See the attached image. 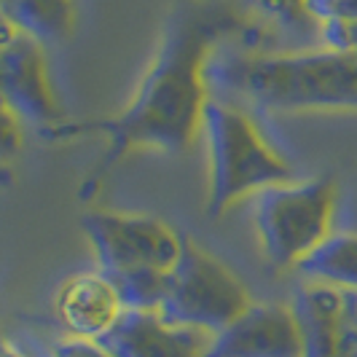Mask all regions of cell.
<instances>
[{
    "instance_id": "obj_1",
    "label": "cell",
    "mask_w": 357,
    "mask_h": 357,
    "mask_svg": "<svg viewBox=\"0 0 357 357\" xmlns=\"http://www.w3.org/2000/svg\"><path fill=\"white\" fill-rule=\"evenodd\" d=\"M236 30V17L223 6H185L172 17L137 94L124 113L100 121H65L43 132L46 140L62 143L73 137L102 135L107 148L91 178L81 185V199H94L102 180L119 161L140 148L164 153H185L204 124L210 97V54L223 36Z\"/></svg>"
},
{
    "instance_id": "obj_2",
    "label": "cell",
    "mask_w": 357,
    "mask_h": 357,
    "mask_svg": "<svg viewBox=\"0 0 357 357\" xmlns=\"http://www.w3.org/2000/svg\"><path fill=\"white\" fill-rule=\"evenodd\" d=\"M210 86L266 110H357V54H218Z\"/></svg>"
},
{
    "instance_id": "obj_3",
    "label": "cell",
    "mask_w": 357,
    "mask_h": 357,
    "mask_svg": "<svg viewBox=\"0 0 357 357\" xmlns=\"http://www.w3.org/2000/svg\"><path fill=\"white\" fill-rule=\"evenodd\" d=\"M204 140L210 153L207 213L218 218L234 202L293 180V169L261 135L242 107L226 100H210L204 107Z\"/></svg>"
},
{
    "instance_id": "obj_4",
    "label": "cell",
    "mask_w": 357,
    "mask_h": 357,
    "mask_svg": "<svg viewBox=\"0 0 357 357\" xmlns=\"http://www.w3.org/2000/svg\"><path fill=\"white\" fill-rule=\"evenodd\" d=\"M339 202L333 178L280 183L264 188L255 202V226L274 266H298L331 236Z\"/></svg>"
},
{
    "instance_id": "obj_5",
    "label": "cell",
    "mask_w": 357,
    "mask_h": 357,
    "mask_svg": "<svg viewBox=\"0 0 357 357\" xmlns=\"http://www.w3.org/2000/svg\"><path fill=\"white\" fill-rule=\"evenodd\" d=\"M252 306L248 287L226 264L185 239L183 255L169 271L167 298L159 314L172 325L220 333Z\"/></svg>"
},
{
    "instance_id": "obj_6",
    "label": "cell",
    "mask_w": 357,
    "mask_h": 357,
    "mask_svg": "<svg viewBox=\"0 0 357 357\" xmlns=\"http://www.w3.org/2000/svg\"><path fill=\"white\" fill-rule=\"evenodd\" d=\"M81 226L105 274L129 268L172 271L185 248V236L151 215L89 213L81 218Z\"/></svg>"
},
{
    "instance_id": "obj_7",
    "label": "cell",
    "mask_w": 357,
    "mask_h": 357,
    "mask_svg": "<svg viewBox=\"0 0 357 357\" xmlns=\"http://www.w3.org/2000/svg\"><path fill=\"white\" fill-rule=\"evenodd\" d=\"M0 81L3 105L11 107L22 121L36 124L40 135L68 121L49 78L43 43L19 33L6 19L0 40Z\"/></svg>"
},
{
    "instance_id": "obj_8",
    "label": "cell",
    "mask_w": 357,
    "mask_h": 357,
    "mask_svg": "<svg viewBox=\"0 0 357 357\" xmlns=\"http://www.w3.org/2000/svg\"><path fill=\"white\" fill-rule=\"evenodd\" d=\"M204 357H304L298 317L293 306L252 304L215 333Z\"/></svg>"
},
{
    "instance_id": "obj_9",
    "label": "cell",
    "mask_w": 357,
    "mask_h": 357,
    "mask_svg": "<svg viewBox=\"0 0 357 357\" xmlns=\"http://www.w3.org/2000/svg\"><path fill=\"white\" fill-rule=\"evenodd\" d=\"M210 339L197 328L167 322L159 312L124 309L100 344L113 357H204Z\"/></svg>"
},
{
    "instance_id": "obj_10",
    "label": "cell",
    "mask_w": 357,
    "mask_h": 357,
    "mask_svg": "<svg viewBox=\"0 0 357 357\" xmlns=\"http://www.w3.org/2000/svg\"><path fill=\"white\" fill-rule=\"evenodd\" d=\"M124 314V304L105 271L73 274L56 293V317L78 339H102Z\"/></svg>"
},
{
    "instance_id": "obj_11",
    "label": "cell",
    "mask_w": 357,
    "mask_h": 357,
    "mask_svg": "<svg viewBox=\"0 0 357 357\" xmlns=\"http://www.w3.org/2000/svg\"><path fill=\"white\" fill-rule=\"evenodd\" d=\"M293 312L301 325L304 357H336L339 355L341 312L344 290L325 282L309 280L293 296Z\"/></svg>"
},
{
    "instance_id": "obj_12",
    "label": "cell",
    "mask_w": 357,
    "mask_h": 357,
    "mask_svg": "<svg viewBox=\"0 0 357 357\" xmlns=\"http://www.w3.org/2000/svg\"><path fill=\"white\" fill-rule=\"evenodd\" d=\"M3 19L43 46L73 36L75 0H0Z\"/></svg>"
},
{
    "instance_id": "obj_13",
    "label": "cell",
    "mask_w": 357,
    "mask_h": 357,
    "mask_svg": "<svg viewBox=\"0 0 357 357\" xmlns=\"http://www.w3.org/2000/svg\"><path fill=\"white\" fill-rule=\"evenodd\" d=\"M296 268L314 282L357 290V234H331Z\"/></svg>"
},
{
    "instance_id": "obj_14",
    "label": "cell",
    "mask_w": 357,
    "mask_h": 357,
    "mask_svg": "<svg viewBox=\"0 0 357 357\" xmlns=\"http://www.w3.org/2000/svg\"><path fill=\"white\" fill-rule=\"evenodd\" d=\"M107 277L119 290L124 309L159 312L164 298H167L169 271H161V268H129V271H116V274H107Z\"/></svg>"
},
{
    "instance_id": "obj_15",
    "label": "cell",
    "mask_w": 357,
    "mask_h": 357,
    "mask_svg": "<svg viewBox=\"0 0 357 357\" xmlns=\"http://www.w3.org/2000/svg\"><path fill=\"white\" fill-rule=\"evenodd\" d=\"M250 3L264 17L280 22L285 30L293 33H309L312 27L320 30V24L306 11V0H250Z\"/></svg>"
},
{
    "instance_id": "obj_16",
    "label": "cell",
    "mask_w": 357,
    "mask_h": 357,
    "mask_svg": "<svg viewBox=\"0 0 357 357\" xmlns=\"http://www.w3.org/2000/svg\"><path fill=\"white\" fill-rule=\"evenodd\" d=\"M320 38H322V43H325V49L357 54V19H333V22H322Z\"/></svg>"
},
{
    "instance_id": "obj_17",
    "label": "cell",
    "mask_w": 357,
    "mask_h": 357,
    "mask_svg": "<svg viewBox=\"0 0 357 357\" xmlns=\"http://www.w3.org/2000/svg\"><path fill=\"white\" fill-rule=\"evenodd\" d=\"M306 11L317 24L333 19H357V0H306Z\"/></svg>"
},
{
    "instance_id": "obj_18",
    "label": "cell",
    "mask_w": 357,
    "mask_h": 357,
    "mask_svg": "<svg viewBox=\"0 0 357 357\" xmlns=\"http://www.w3.org/2000/svg\"><path fill=\"white\" fill-rule=\"evenodd\" d=\"M49 357H113V355L97 339L70 336V339L56 341L52 349H49Z\"/></svg>"
},
{
    "instance_id": "obj_19",
    "label": "cell",
    "mask_w": 357,
    "mask_h": 357,
    "mask_svg": "<svg viewBox=\"0 0 357 357\" xmlns=\"http://www.w3.org/2000/svg\"><path fill=\"white\" fill-rule=\"evenodd\" d=\"M0 145H3V159H14L22 148V119L11 110L8 105H3V129H0Z\"/></svg>"
},
{
    "instance_id": "obj_20",
    "label": "cell",
    "mask_w": 357,
    "mask_h": 357,
    "mask_svg": "<svg viewBox=\"0 0 357 357\" xmlns=\"http://www.w3.org/2000/svg\"><path fill=\"white\" fill-rule=\"evenodd\" d=\"M3 357H24V355L19 352L17 347H11V344H6V347H3Z\"/></svg>"
}]
</instances>
